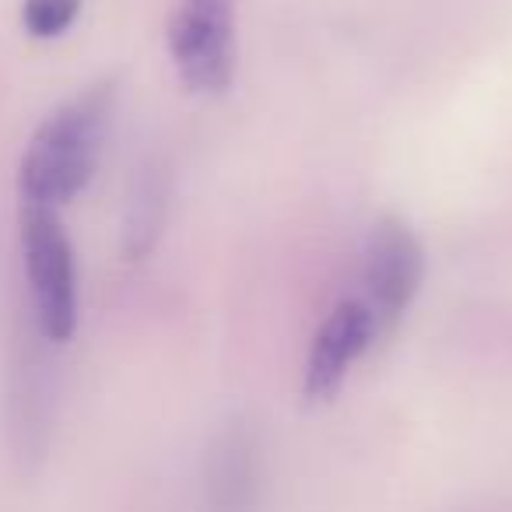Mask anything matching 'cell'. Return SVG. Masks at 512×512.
<instances>
[{
  "label": "cell",
  "instance_id": "obj_1",
  "mask_svg": "<svg viewBox=\"0 0 512 512\" xmlns=\"http://www.w3.org/2000/svg\"><path fill=\"white\" fill-rule=\"evenodd\" d=\"M113 106L116 81L102 78L39 123L18 165L22 204L60 207L92 183L109 120H113Z\"/></svg>",
  "mask_w": 512,
  "mask_h": 512
},
{
  "label": "cell",
  "instance_id": "obj_2",
  "mask_svg": "<svg viewBox=\"0 0 512 512\" xmlns=\"http://www.w3.org/2000/svg\"><path fill=\"white\" fill-rule=\"evenodd\" d=\"M22 256L32 292V320L43 341L67 344L78 330V264L57 207L22 204Z\"/></svg>",
  "mask_w": 512,
  "mask_h": 512
},
{
  "label": "cell",
  "instance_id": "obj_3",
  "mask_svg": "<svg viewBox=\"0 0 512 512\" xmlns=\"http://www.w3.org/2000/svg\"><path fill=\"white\" fill-rule=\"evenodd\" d=\"M169 53L190 92H225L235 74V0H176Z\"/></svg>",
  "mask_w": 512,
  "mask_h": 512
},
{
  "label": "cell",
  "instance_id": "obj_4",
  "mask_svg": "<svg viewBox=\"0 0 512 512\" xmlns=\"http://www.w3.org/2000/svg\"><path fill=\"white\" fill-rule=\"evenodd\" d=\"M425 281V246L400 218H379L365 242V306L376 330H390L418 299Z\"/></svg>",
  "mask_w": 512,
  "mask_h": 512
},
{
  "label": "cell",
  "instance_id": "obj_5",
  "mask_svg": "<svg viewBox=\"0 0 512 512\" xmlns=\"http://www.w3.org/2000/svg\"><path fill=\"white\" fill-rule=\"evenodd\" d=\"M264 456L246 421L214 435L204 460V512H264Z\"/></svg>",
  "mask_w": 512,
  "mask_h": 512
},
{
  "label": "cell",
  "instance_id": "obj_6",
  "mask_svg": "<svg viewBox=\"0 0 512 512\" xmlns=\"http://www.w3.org/2000/svg\"><path fill=\"white\" fill-rule=\"evenodd\" d=\"M376 320L365 299H344L334 306L320 330H316L313 344H309L306 358V400L309 404H327L334 393L341 390L344 376L351 365L365 355L372 341H376Z\"/></svg>",
  "mask_w": 512,
  "mask_h": 512
},
{
  "label": "cell",
  "instance_id": "obj_7",
  "mask_svg": "<svg viewBox=\"0 0 512 512\" xmlns=\"http://www.w3.org/2000/svg\"><path fill=\"white\" fill-rule=\"evenodd\" d=\"M169 214V169L158 158L137 169L134 183L127 193V211H123V256L127 260H144L158 246Z\"/></svg>",
  "mask_w": 512,
  "mask_h": 512
},
{
  "label": "cell",
  "instance_id": "obj_8",
  "mask_svg": "<svg viewBox=\"0 0 512 512\" xmlns=\"http://www.w3.org/2000/svg\"><path fill=\"white\" fill-rule=\"evenodd\" d=\"M85 0H22V25L32 39H60L81 15Z\"/></svg>",
  "mask_w": 512,
  "mask_h": 512
}]
</instances>
